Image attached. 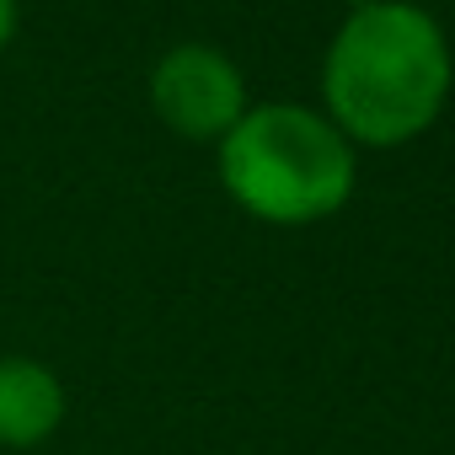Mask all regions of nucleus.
I'll return each instance as SVG.
<instances>
[{
	"mask_svg": "<svg viewBox=\"0 0 455 455\" xmlns=\"http://www.w3.org/2000/svg\"><path fill=\"white\" fill-rule=\"evenodd\" d=\"M17 22H22V6H17V0H0V54L12 49V38H17Z\"/></svg>",
	"mask_w": 455,
	"mask_h": 455,
	"instance_id": "5",
	"label": "nucleus"
},
{
	"mask_svg": "<svg viewBox=\"0 0 455 455\" xmlns=\"http://www.w3.org/2000/svg\"><path fill=\"white\" fill-rule=\"evenodd\" d=\"M220 188L263 225H316L348 209L359 188V150L306 102H252L214 150Z\"/></svg>",
	"mask_w": 455,
	"mask_h": 455,
	"instance_id": "2",
	"label": "nucleus"
},
{
	"mask_svg": "<svg viewBox=\"0 0 455 455\" xmlns=\"http://www.w3.org/2000/svg\"><path fill=\"white\" fill-rule=\"evenodd\" d=\"M150 108L172 134L198 140V145H220L247 118L252 97H247L242 65L225 49L177 44L150 65Z\"/></svg>",
	"mask_w": 455,
	"mask_h": 455,
	"instance_id": "3",
	"label": "nucleus"
},
{
	"mask_svg": "<svg viewBox=\"0 0 455 455\" xmlns=\"http://www.w3.org/2000/svg\"><path fill=\"white\" fill-rule=\"evenodd\" d=\"M65 423V386L33 354H0V450H38Z\"/></svg>",
	"mask_w": 455,
	"mask_h": 455,
	"instance_id": "4",
	"label": "nucleus"
},
{
	"mask_svg": "<svg viewBox=\"0 0 455 455\" xmlns=\"http://www.w3.org/2000/svg\"><path fill=\"white\" fill-rule=\"evenodd\" d=\"M450 86V38L418 0H359L322 54V113L354 150L412 145L439 124Z\"/></svg>",
	"mask_w": 455,
	"mask_h": 455,
	"instance_id": "1",
	"label": "nucleus"
}]
</instances>
